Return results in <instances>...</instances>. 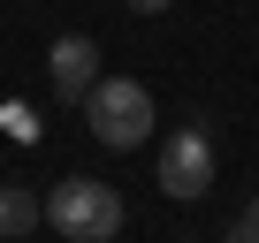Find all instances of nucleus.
Here are the masks:
<instances>
[{
	"label": "nucleus",
	"mask_w": 259,
	"mask_h": 243,
	"mask_svg": "<svg viewBox=\"0 0 259 243\" xmlns=\"http://www.w3.org/2000/svg\"><path fill=\"white\" fill-rule=\"evenodd\" d=\"M84 130L107 145V152H138L153 137V91L138 76H99L84 91Z\"/></svg>",
	"instance_id": "obj_1"
},
{
	"label": "nucleus",
	"mask_w": 259,
	"mask_h": 243,
	"mask_svg": "<svg viewBox=\"0 0 259 243\" xmlns=\"http://www.w3.org/2000/svg\"><path fill=\"white\" fill-rule=\"evenodd\" d=\"M46 228L69 235V243H114L122 235V190L92 183V175H69L46 190Z\"/></svg>",
	"instance_id": "obj_2"
},
{
	"label": "nucleus",
	"mask_w": 259,
	"mask_h": 243,
	"mask_svg": "<svg viewBox=\"0 0 259 243\" xmlns=\"http://www.w3.org/2000/svg\"><path fill=\"white\" fill-rule=\"evenodd\" d=\"M153 175H160V198H206L213 190V137L206 130H176L168 145H160V160H153Z\"/></svg>",
	"instance_id": "obj_3"
},
{
	"label": "nucleus",
	"mask_w": 259,
	"mask_h": 243,
	"mask_svg": "<svg viewBox=\"0 0 259 243\" xmlns=\"http://www.w3.org/2000/svg\"><path fill=\"white\" fill-rule=\"evenodd\" d=\"M46 76H54V91H61V99H84V91L99 84V46H92L84 31L54 38V46H46Z\"/></svg>",
	"instance_id": "obj_4"
},
{
	"label": "nucleus",
	"mask_w": 259,
	"mask_h": 243,
	"mask_svg": "<svg viewBox=\"0 0 259 243\" xmlns=\"http://www.w3.org/2000/svg\"><path fill=\"white\" fill-rule=\"evenodd\" d=\"M46 220V190H23V183H0V235H31Z\"/></svg>",
	"instance_id": "obj_5"
},
{
	"label": "nucleus",
	"mask_w": 259,
	"mask_h": 243,
	"mask_svg": "<svg viewBox=\"0 0 259 243\" xmlns=\"http://www.w3.org/2000/svg\"><path fill=\"white\" fill-rule=\"evenodd\" d=\"M0 130H8L16 145H38V114H31L23 99H0Z\"/></svg>",
	"instance_id": "obj_6"
},
{
	"label": "nucleus",
	"mask_w": 259,
	"mask_h": 243,
	"mask_svg": "<svg viewBox=\"0 0 259 243\" xmlns=\"http://www.w3.org/2000/svg\"><path fill=\"white\" fill-rule=\"evenodd\" d=\"M229 243H259V198H251V205L229 220Z\"/></svg>",
	"instance_id": "obj_7"
},
{
	"label": "nucleus",
	"mask_w": 259,
	"mask_h": 243,
	"mask_svg": "<svg viewBox=\"0 0 259 243\" xmlns=\"http://www.w3.org/2000/svg\"><path fill=\"white\" fill-rule=\"evenodd\" d=\"M130 16H160V8H176V0H122Z\"/></svg>",
	"instance_id": "obj_8"
}]
</instances>
